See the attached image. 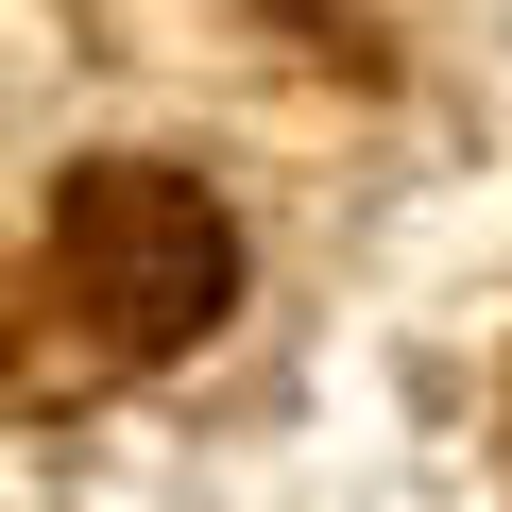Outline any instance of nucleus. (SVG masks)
I'll return each mask as SVG.
<instances>
[{
  "label": "nucleus",
  "mask_w": 512,
  "mask_h": 512,
  "mask_svg": "<svg viewBox=\"0 0 512 512\" xmlns=\"http://www.w3.org/2000/svg\"><path fill=\"white\" fill-rule=\"evenodd\" d=\"M222 291H239V239H222V205H205L188 171H154V154L69 171V205H52V308H69L103 359L205 342Z\"/></svg>",
  "instance_id": "nucleus-1"
}]
</instances>
